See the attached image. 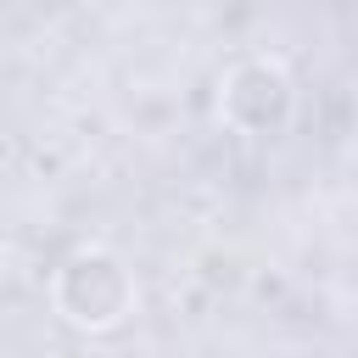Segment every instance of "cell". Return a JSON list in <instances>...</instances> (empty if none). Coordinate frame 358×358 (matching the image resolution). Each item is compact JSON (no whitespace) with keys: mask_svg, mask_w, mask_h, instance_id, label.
<instances>
[{"mask_svg":"<svg viewBox=\"0 0 358 358\" xmlns=\"http://www.w3.org/2000/svg\"><path fill=\"white\" fill-rule=\"evenodd\" d=\"M129 274L106 257V252H78L62 274H56V302H62V313L73 319V324H90V330H101V324H117L123 313H129Z\"/></svg>","mask_w":358,"mask_h":358,"instance_id":"6da1fadb","label":"cell"}]
</instances>
